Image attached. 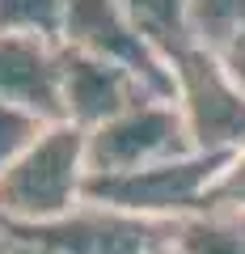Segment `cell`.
<instances>
[{"label":"cell","mask_w":245,"mask_h":254,"mask_svg":"<svg viewBox=\"0 0 245 254\" xmlns=\"http://www.w3.org/2000/svg\"><path fill=\"white\" fill-rule=\"evenodd\" d=\"M245 38V0H191V43L228 55Z\"/></svg>","instance_id":"30bf717a"},{"label":"cell","mask_w":245,"mask_h":254,"mask_svg":"<svg viewBox=\"0 0 245 254\" xmlns=\"http://www.w3.org/2000/svg\"><path fill=\"white\" fill-rule=\"evenodd\" d=\"M224 64H228V72H233V76H237V81H241V85H245V38H241V43H237V47H233V51H228V55H224Z\"/></svg>","instance_id":"9a60e30c"},{"label":"cell","mask_w":245,"mask_h":254,"mask_svg":"<svg viewBox=\"0 0 245 254\" xmlns=\"http://www.w3.org/2000/svg\"><path fill=\"white\" fill-rule=\"evenodd\" d=\"M89 195L85 131L51 123L9 170L0 174V220L9 229H34L68 216Z\"/></svg>","instance_id":"6da1fadb"},{"label":"cell","mask_w":245,"mask_h":254,"mask_svg":"<svg viewBox=\"0 0 245 254\" xmlns=\"http://www.w3.org/2000/svg\"><path fill=\"white\" fill-rule=\"evenodd\" d=\"M64 47L85 55L110 60L118 68L136 72L161 98H173V72L169 60L140 34V26L127 17V9L118 0H68L64 9Z\"/></svg>","instance_id":"8992f818"},{"label":"cell","mask_w":245,"mask_h":254,"mask_svg":"<svg viewBox=\"0 0 245 254\" xmlns=\"http://www.w3.org/2000/svg\"><path fill=\"white\" fill-rule=\"evenodd\" d=\"M17 242L47 254H173L182 225L148 220L136 212L110 208V203L85 199L68 216L34 229H9Z\"/></svg>","instance_id":"277c9868"},{"label":"cell","mask_w":245,"mask_h":254,"mask_svg":"<svg viewBox=\"0 0 245 254\" xmlns=\"http://www.w3.org/2000/svg\"><path fill=\"white\" fill-rule=\"evenodd\" d=\"M47 127H51V123H43L38 115H30V110H21V106H9V102H0V174L9 170V165L17 161L38 136H43Z\"/></svg>","instance_id":"4fadbf2b"},{"label":"cell","mask_w":245,"mask_h":254,"mask_svg":"<svg viewBox=\"0 0 245 254\" xmlns=\"http://www.w3.org/2000/svg\"><path fill=\"white\" fill-rule=\"evenodd\" d=\"M0 102L64 123V47L34 34H0Z\"/></svg>","instance_id":"ba28073f"},{"label":"cell","mask_w":245,"mask_h":254,"mask_svg":"<svg viewBox=\"0 0 245 254\" xmlns=\"http://www.w3.org/2000/svg\"><path fill=\"white\" fill-rule=\"evenodd\" d=\"M207 212H237V216H245V148H237L224 161V170L216 178V190L207 199Z\"/></svg>","instance_id":"5bb4252c"},{"label":"cell","mask_w":245,"mask_h":254,"mask_svg":"<svg viewBox=\"0 0 245 254\" xmlns=\"http://www.w3.org/2000/svg\"><path fill=\"white\" fill-rule=\"evenodd\" d=\"M68 0H0V34H34V38H64Z\"/></svg>","instance_id":"7c38bea8"},{"label":"cell","mask_w":245,"mask_h":254,"mask_svg":"<svg viewBox=\"0 0 245 254\" xmlns=\"http://www.w3.org/2000/svg\"><path fill=\"white\" fill-rule=\"evenodd\" d=\"M17 250V242H13V233H9V225L0 220V254H13Z\"/></svg>","instance_id":"2e32d148"},{"label":"cell","mask_w":245,"mask_h":254,"mask_svg":"<svg viewBox=\"0 0 245 254\" xmlns=\"http://www.w3.org/2000/svg\"><path fill=\"white\" fill-rule=\"evenodd\" d=\"M173 106L182 110L195 153L233 157L245 148V85L228 72L224 55L203 47H182L169 55Z\"/></svg>","instance_id":"7a4b0ae2"},{"label":"cell","mask_w":245,"mask_h":254,"mask_svg":"<svg viewBox=\"0 0 245 254\" xmlns=\"http://www.w3.org/2000/svg\"><path fill=\"white\" fill-rule=\"evenodd\" d=\"M195 153L182 110L173 98H148L140 106L123 110L118 119L85 131V157H89V178H114V174H136L144 165L169 161V157Z\"/></svg>","instance_id":"5b68a950"},{"label":"cell","mask_w":245,"mask_h":254,"mask_svg":"<svg viewBox=\"0 0 245 254\" xmlns=\"http://www.w3.org/2000/svg\"><path fill=\"white\" fill-rule=\"evenodd\" d=\"M148 98H161V93H152L136 72L118 68L110 60H98V55L64 47V123L81 127V131H93V127L118 119L123 110L140 106Z\"/></svg>","instance_id":"52a82bcc"},{"label":"cell","mask_w":245,"mask_h":254,"mask_svg":"<svg viewBox=\"0 0 245 254\" xmlns=\"http://www.w3.org/2000/svg\"><path fill=\"white\" fill-rule=\"evenodd\" d=\"M173 254H245V216L237 212H199L182 220Z\"/></svg>","instance_id":"8fae6325"},{"label":"cell","mask_w":245,"mask_h":254,"mask_svg":"<svg viewBox=\"0 0 245 254\" xmlns=\"http://www.w3.org/2000/svg\"><path fill=\"white\" fill-rule=\"evenodd\" d=\"M228 157H211V153H182L169 161L144 165L136 174H114V178H89V195L85 199L110 203V208L136 212L148 220H182L207 212V199L216 190V178L224 170Z\"/></svg>","instance_id":"3957f363"},{"label":"cell","mask_w":245,"mask_h":254,"mask_svg":"<svg viewBox=\"0 0 245 254\" xmlns=\"http://www.w3.org/2000/svg\"><path fill=\"white\" fill-rule=\"evenodd\" d=\"M118 4L165 60L191 47V0H118Z\"/></svg>","instance_id":"9c48e42d"},{"label":"cell","mask_w":245,"mask_h":254,"mask_svg":"<svg viewBox=\"0 0 245 254\" xmlns=\"http://www.w3.org/2000/svg\"><path fill=\"white\" fill-rule=\"evenodd\" d=\"M13 242H17V237H13ZM13 254H47V250H34V246H26V242H17V250Z\"/></svg>","instance_id":"e0dca14e"}]
</instances>
